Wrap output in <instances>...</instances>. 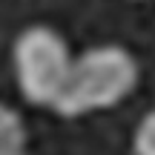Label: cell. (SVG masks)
<instances>
[{
  "label": "cell",
  "instance_id": "obj_1",
  "mask_svg": "<svg viewBox=\"0 0 155 155\" xmlns=\"http://www.w3.org/2000/svg\"><path fill=\"white\" fill-rule=\"evenodd\" d=\"M138 86V61L118 43H101L72 58L55 112L78 118L121 104Z\"/></svg>",
  "mask_w": 155,
  "mask_h": 155
},
{
  "label": "cell",
  "instance_id": "obj_3",
  "mask_svg": "<svg viewBox=\"0 0 155 155\" xmlns=\"http://www.w3.org/2000/svg\"><path fill=\"white\" fill-rule=\"evenodd\" d=\"M12 144H29L26 124L17 109L0 104V147H12Z\"/></svg>",
  "mask_w": 155,
  "mask_h": 155
},
{
  "label": "cell",
  "instance_id": "obj_4",
  "mask_svg": "<svg viewBox=\"0 0 155 155\" xmlns=\"http://www.w3.org/2000/svg\"><path fill=\"white\" fill-rule=\"evenodd\" d=\"M132 152L135 155H155V106L141 118L132 135Z\"/></svg>",
  "mask_w": 155,
  "mask_h": 155
},
{
  "label": "cell",
  "instance_id": "obj_2",
  "mask_svg": "<svg viewBox=\"0 0 155 155\" xmlns=\"http://www.w3.org/2000/svg\"><path fill=\"white\" fill-rule=\"evenodd\" d=\"M15 81L20 95L35 106H52L63 92L72 55L61 32L52 26H29L12 46Z\"/></svg>",
  "mask_w": 155,
  "mask_h": 155
},
{
  "label": "cell",
  "instance_id": "obj_5",
  "mask_svg": "<svg viewBox=\"0 0 155 155\" xmlns=\"http://www.w3.org/2000/svg\"><path fill=\"white\" fill-rule=\"evenodd\" d=\"M0 155H29V144H12V147H0Z\"/></svg>",
  "mask_w": 155,
  "mask_h": 155
}]
</instances>
